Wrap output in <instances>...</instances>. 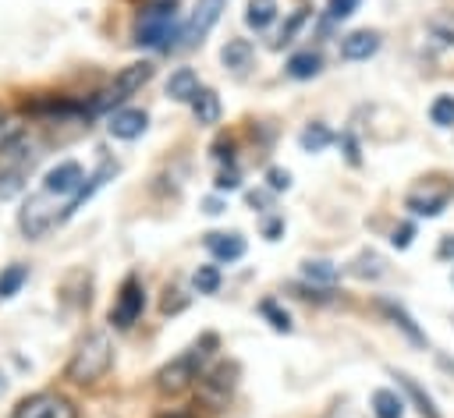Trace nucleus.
I'll use <instances>...</instances> for the list:
<instances>
[{
  "label": "nucleus",
  "mask_w": 454,
  "mask_h": 418,
  "mask_svg": "<svg viewBox=\"0 0 454 418\" xmlns=\"http://www.w3.org/2000/svg\"><path fill=\"white\" fill-rule=\"evenodd\" d=\"M110 365H114V344H110V337H106V333H89V337L74 347V354H71L64 375H67L71 383H78V386H89V383L103 379V375L110 372Z\"/></svg>",
  "instance_id": "nucleus-1"
},
{
  "label": "nucleus",
  "mask_w": 454,
  "mask_h": 418,
  "mask_svg": "<svg viewBox=\"0 0 454 418\" xmlns=\"http://www.w3.org/2000/svg\"><path fill=\"white\" fill-rule=\"evenodd\" d=\"M153 78V60H135V64H128V67H121L117 74H114V81L92 99V113H103V110H114V106H121L124 99H131L145 81Z\"/></svg>",
  "instance_id": "nucleus-2"
},
{
  "label": "nucleus",
  "mask_w": 454,
  "mask_h": 418,
  "mask_svg": "<svg viewBox=\"0 0 454 418\" xmlns=\"http://www.w3.org/2000/svg\"><path fill=\"white\" fill-rule=\"evenodd\" d=\"M57 223H60L57 198H53V195H46L43 188H39L35 195H28V202H25V205H21V213H18V227H21V234H25L28 241H39V237H43V234H50Z\"/></svg>",
  "instance_id": "nucleus-3"
},
{
  "label": "nucleus",
  "mask_w": 454,
  "mask_h": 418,
  "mask_svg": "<svg viewBox=\"0 0 454 418\" xmlns=\"http://www.w3.org/2000/svg\"><path fill=\"white\" fill-rule=\"evenodd\" d=\"M174 28H177L174 0L170 4H153L149 11H142V18L135 25V43H142V46H167L163 39H174Z\"/></svg>",
  "instance_id": "nucleus-4"
},
{
  "label": "nucleus",
  "mask_w": 454,
  "mask_h": 418,
  "mask_svg": "<svg viewBox=\"0 0 454 418\" xmlns=\"http://www.w3.org/2000/svg\"><path fill=\"white\" fill-rule=\"evenodd\" d=\"M202 354L206 351H199V347H192V351H184L181 358H174L170 365H163L160 372H156V390L160 393H181V390H188L192 383H199V365H202Z\"/></svg>",
  "instance_id": "nucleus-5"
},
{
  "label": "nucleus",
  "mask_w": 454,
  "mask_h": 418,
  "mask_svg": "<svg viewBox=\"0 0 454 418\" xmlns=\"http://www.w3.org/2000/svg\"><path fill=\"white\" fill-rule=\"evenodd\" d=\"M142 305H145V290H142V280L138 276H124L121 290H117V301L110 308V322L117 329H128L138 315H142Z\"/></svg>",
  "instance_id": "nucleus-6"
},
{
  "label": "nucleus",
  "mask_w": 454,
  "mask_h": 418,
  "mask_svg": "<svg viewBox=\"0 0 454 418\" xmlns=\"http://www.w3.org/2000/svg\"><path fill=\"white\" fill-rule=\"evenodd\" d=\"M11 418H78V414L74 404L60 393H32L14 407Z\"/></svg>",
  "instance_id": "nucleus-7"
},
{
  "label": "nucleus",
  "mask_w": 454,
  "mask_h": 418,
  "mask_svg": "<svg viewBox=\"0 0 454 418\" xmlns=\"http://www.w3.org/2000/svg\"><path fill=\"white\" fill-rule=\"evenodd\" d=\"M234 375H238L234 365H216L206 375H199V400L209 407H223L234 393Z\"/></svg>",
  "instance_id": "nucleus-8"
},
{
  "label": "nucleus",
  "mask_w": 454,
  "mask_h": 418,
  "mask_svg": "<svg viewBox=\"0 0 454 418\" xmlns=\"http://www.w3.org/2000/svg\"><path fill=\"white\" fill-rule=\"evenodd\" d=\"M82 184H85V174H82V166H78L74 159L57 163V166L46 170V177H43V191L53 195V198H71Z\"/></svg>",
  "instance_id": "nucleus-9"
},
{
  "label": "nucleus",
  "mask_w": 454,
  "mask_h": 418,
  "mask_svg": "<svg viewBox=\"0 0 454 418\" xmlns=\"http://www.w3.org/2000/svg\"><path fill=\"white\" fill-rule=\"evenodd\" d=\"M223 4H227V0H199L195 11H192V18H188V25L181 28V39H184V43H202V35L216 25Z\"/></svg>",
  "instance_id": "nucleus-10"
},
{
  "label": "nucleus",
  "mask_w": 454,
  "mask_h": 418,
  "mask_svg": "<svg viewBox=\"0 0 454 418\" xmlns=\"http://www.w3.org/2000/svg\"><path fill=\"white\" fill-rule=\"evenodd\" d=\"M145 124H149L145 110L124 106V110H114V113H110V120H106V131H110L114 138H121V142H131V138H138V135L145 131Z\"/></svg>",
  "instance_id": "nucleus-11"
},
{
  "label": "nucleus",
  "mask_w": 454,
  "mask_h": 418,
  "mask_svg": "<svg viewBox=\"0 0 454 418\" xmlns=\"http://www.w3.org/2000/svg\"><path fill=\"white\" fill-rule=\"evenodd\" d=\"M376 50H380V32H369V28L348 32L340 39V57L344 60H369Z\"/></svg>",
  "instance_id": "nucleus-12"
},
{
  "label": "nucleus",
  "mask_w": 454,
  "mask_h": 418,
  "mask_svg": "<svg viewBox=\"0 0 454 418\" xmlns=\"http://www.w3.org/2000/svg\"><path fill=\"white\" fill-rule=\"evenodd\" d=\"M376 308H380V312H383V315H387L394 326H401V333H404L411 344H426V333L415 326V319H411V315H408V312H404L397 301H387V298H380V301H376Z\"/></svg>",
  "instance_id": "nucleus-13"
},
{
  "label": "nucleus",
  "mask_w": 454,
  "mask_h": 418,
  "mask_svg": "<svg viewBox=\"0 0 454 418\" xmlns=\"http://www.w3.org/2000/svg\"><path fill=\"white\" fill-rule=\"evenodd\" d=\"M199 89H202V85H199V74H195L192 67H177V71L167 78V96L177 99V103H192V96H195Z\"/></svg>",
  "instance_id": "nucleus-14"
},
{
  "label": "nucleus",
  "mask_w": 454,
  "mask_h": 418,
  "mask_svg": "<svg viewBox=\"0 0 454 418\" xmlns=\"http://www.w3.org/2000/svg\"><path fill=\"white\" fill-rule=\"evenodd\" d=\"M206 248L213 252V259L234 262V259L245 255V237H241V234H209V237H206Z\"/></svg>",
  "instance_id": "nucleus-15"
},
{
  "label": "nucleus",
  "mask_w": 454,
  "mask_h": 418,
  "mask_svg": "<svg viewBox=\"0 0 454 418\" xmlns=\"http://www.w3.org/2000/svg\"><path fill=\"white\" fill-rule=\"evenodd\" d=\"M252 43L248 39H227L223 43V50H220V60H223V67H231V71H245L248 64H252Z\"/></svg>",
  "instance_id": "nucleus-16"
},
{
  "label": "nucleus",
  "mask_w": 454,
  "mask_h": 418,
  "mask_svg": "<svg viewBox=\"0 0 454 418\" xmlns=\"http://www.w3.org/2000/svg\"><path fill=\"white\" fill-rule=\"evenodd\" d=\"M192 113L199 124H216L220 120V96L213 89H199L192 96Z\"/></svg>",
  "instance_id": "nucleus-17"
},
{
  "label": "nucleus",
  "mask_w": 454,
  "mask_h": 418,
  "mask_svg": "<svg viewBox=\"0 0 454 418\" xmlns=\"http://www.w3.org/2000/svg\"><path fill=\"white\" fill-rule=\"evenodd\" d=\"M397 383H401V390H404V397L415 404V411L422 414V418H440V411H436V404H433V397L411 379V375H397Z\"/></svg>",
  "instance_id": "nucleus-18"
},
{
  "label": "nucleus",
  "mask_w": 454,
  "mask_h": 418,
  "mask_svg": "<svg viewBox=\"0 0 454 418\" xmlns=\"http://www.w3.org/2000/svg\"><path fill=\"white\" fill-rule=\"evenodd\" d=\"M273 18H277V0H248L245 4V25L248 28L262 32L273 25Z\"/></svg>",
  "instance_id": "nucleus-19"
},
{
  "label": "nucleus",
  "mask_w": 454,
  "mask_h": 418,
  "mask_svg": "<svg viewBox=\"0 0 454 418\" xmlns=\"http://www.w3.org/2000/svg\"><path fill=\"white\" fill-rule=\"evenodd\" d=\"M319 67H323V60H319V53H312V50H301V53H294V57L287 60V74H291V78H298V81L316 78V74H319Z\"/></svg>",
  "instance_id": "nucleus-20"
},
{
  "label": "nucleus",
  "mask_w": 454,
  "mask_h": 418,
  "mask_svg": "<svg viewBox=\"0 0 454 418\" xmlns=\"http://www.w3.org/2000/svg\"><path fill=\"white\" fill-rule=\"evenodd\" d=\"M372 414L376 418H401L404 414V400L394 390H372Z\"/></svg>",
  "instance_id": "nucleus-21"
},
{
  "label": "nucleus",
  "mask_w": 454,
  "mask_h": 418,
  "mask_svg": "<svg viewBox=\"0 0 454 418\" xmlns=\"http://www.w3.org/2000/svg\"><path fill=\"white\" fill-rule=\"evenodd\" d=\"M447 198H450V191H440V195H408V209L415 216H436V213H443Z\"/></svg>",
  "instance_id": "nucleus-22"
},
{
  "label": "nucleus",
  "mask_w": 454,
  "mask_h": 418,
  "mask_svg": "<svg viewBox=\"0 0 454 418\" xmlns=\"http://www.w3.org/2000/svg\"><path fill=\"white\" fill-rule=\"evenodd\" d=\"M25 280H28V269L21 262H11L7 269H0V298H14Z\"/></svg>",
  "instance_id": "nucleus-23"
},
{
  "label": "nucleus",
  "mask_w": 454,
  "mask_h": 418,
  "mask_svg": "<svg viewBox=\"0 0 454 418\" xmlns=\"http://www.w3.org/2000/svg\"><path fill=\"white\" fill-rule=\"evenodd\" d=\"M298 142H301L305 152H319V149H326V145L333 142V135H330L326 124H309V128L298 135Z\"/></svg>",
  "instance_id": "nucleus-24"
},
{
  "label": "nucleus",
  "mask_w": 454,
  "mask_h": 418,
  "mask_svg": "<svg viewBox=\"0 0 454 418\" xmlns=\"http://www.w3.org/2000/svg\"><path fill=\"white\" fill-rule=\"evenodd\" d=\"M301 273H305V280H312V283H333V280H337V266L326 262V259H309V262L301 266Z\"/></svg>",
  "instance_id": "nucleus-25"
},
{
  "label": "nucleus",
  "mask_w": 454,
  "mask_h": 418,
  "mask_svg": "<svg viewBox=\"0 0 454 418\" xmlns=\"http://www.w3.org/2000/svg\"><path fill=\"white\" fill-rule=\"evenodd\" d=\"M429 120L436 128H454V96H436L429 103Z\"/></svg>",
  "instance_id": "nucleus-26"
},
{
  "label": "nucleus",
  "mask_w": 454,
  "mask_h": 418,
  "mask_svg": "<svg viewBox=\"0 0 454 418\" xmlns=\"http://www.w3.org/2000/svg\"><path fill=\"white\" fill-rule=\"evenodd\" d=\"M18 138H21V117L11 110H0V152L11 149Z\"/></svg>",
  "instance_id": "nucleus-27"
},
{
  "label": "nucleus",
  "mask_w": 454,
  "mask_h": 418,
  "mask_svg": "<svg viewBox=\"0 0 454 418\" xmlns=\"http://www.w3.org/2000/svg\"><path fill=\"white\" fill-rule=\"evenodd\" d=\"M192 287H195L199 294H216V287H220V269H216V266H199L195 276H192Z\"/></svg>",
  "instance_id": "nucleus-28"
},
{
  "label": "nucleus",
  "mask_w": 454,
  "mask_h": 418,
  "mask_svg": "<svg viewBox=\"0 0 454 418\" xmlns=\"http://www.w3.org/2000/svg\"><path fill=\"white\" fill-rule=\"evenodd\" d=\"M429 32L454 46V11H440V14H433V18H429Z\"/></svg>",
  "instance_id": "nucleus-29"
},
{
  "label": "nucleus",
  "mask_w": 454,
  "mask_h": 418,
  "mask_svg": "<svg viewBox=\"0 0 454 418\" xmlns=\"http://www.w3.org/2000/svg\"><path fill=\"white\" fill-rule=\"evenodd\" d=\"M259 312L270 319V326H273V329H280V333H287V329H291V319H287V312H280L273 298H266V301L259 305Z\"/></svg>",
  "instance_id": "nucleus-30"
},
{
  "label": "nucleus",
  "mask_w": 454,
  "mask_h": 418,
  "mask_svg": "<svg viewBox=\"0 0 454 418\" xmlns=\"http://www.w3.org/2000/svg\"><path fill=\"white\" fill-rule=\"evenodd\" d=\"M355 273H358V276H380V273H383V259L369 252V255H362V259H358Z\"/></svg>",
  "instance_id": "nucleus-31"
},
{
  "label": "nucleus",
  "mask_w": 454,
  "mask_h": 418,
  "mask_svg": "<svg viewBox=\"0 0 454 418\" xmlns=\"http://www.w3.org/2000/svg\"><path fill=\"white\" fill-rule=\"evenodd\" d=\"M358 11V0H330V7H326V14H330V21H340V18H351Z\"/></svg>",
  "instance_id": "nucleus-32"
},
{
  "label": "nucleus",
  "mask_w": 454,
  "mask_h": 418,
  "mask_svg": "<svg viewBox=\"0 0 454 418\" xmlns=\"http://www.w3.org/2000/svg\"><path fill=\"white\" fill-rule=\"evenodd\" d=\"M411 237H415V227H411V223H401V227H394L390 244H394V248H408V244H411Z\"/></svg>",
  "instance_id": "nucleus-33"
},
{
  "label": "nucleus",
  "mask_w": 454,
  "mask_h": 418,
  "mask_svg": "<svg viewBox=\"0 0 454 418\" xmlns=\"http://www.w3.org/2000/svg\"><path fill=\"white\" fill-rule=\"evenodd\" d=\"M266 181H270V188H273V191H284V188L291 184V174H287V170H280V166H270V170H266Z\"/></svg>",
  "instance_id": "nucleus-34"
},
{
  "label": "nucleus",
  "mask_w": 454,
  "mask_h": 418,
  "mask_svg": "<svg viewBox=\"0 0 454 418\" xmlns=\"http://www.w3.org/2000/svg\"><path fill=\"white\" fill-rule=\"evenodd\" d=\"M238 184H241L238 170H220V177H216V191H234Z\"/></svg>",
  "instance_id": "nucleus-35"
},
{
  "label": "nucleus",
  "mask_w": 454,
  "mask_h": 418,
  "mask_svg": "<svg viewBox=\"0 0 454 418\" xmlns=\"http://www.w3.org/2000/svg\"><path fill=\"white\" fill-rule=\"evenodd\" d=\"M280 230H284V223H280V220H266V227H262V234H266L270 241H277V234H280Z\"/></svg>",
  "instance_id": "nucleus-36"
},
{
  "label": "nucleus",
  "mask_w": 454,
  "mask_h": 418,
  "mask_svg": "<svg viewBox=\"0 0 454 418\" xmlns=\"http://www.w3.org/2000/svg\"><path fill=\"white\" fill-rule=\"evenodd\" d=\"M440 255H443V259H447V255H454V237H447V241L440 244Z\"/></svg>",
  "instance_id": "nucleus-37"
},
{
  "label": "nucleus",
  "mask_w": 454,
  "mask_h": 418,
  "mask_svg": "<svg viewBox=\"0 0 454 418\" xmlns=\"http://www.w3.org/2000/svg\"><path fill=\"white\" fill-rule=\"evenodd\" d=\"M206 213H220V202L216 198H206Z\"/></svg>",
  "instance_id": "nucleus-38"
}]
</instances>
